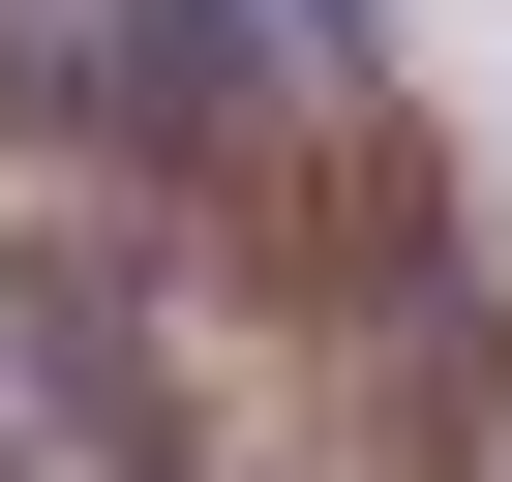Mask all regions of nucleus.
Returning <instances> with one entry per match:
<instances>
[{"label": "nucleus", "instance_id": "f257e3e1", "mask_svg": "<svg viewBox=\"0 0 512 482\" xmlns=\"http://www.w3.org/2000/svg\"><path fill=\"white\" fill-rule=\"evenodd\" d=\"M31 91L121 121V151H181V121H241V31L211 0H31Z\"/></svg>", "mask_w": 512, "mask_h": 482}, {"label": "nucleus", "instance_id": "f03ea898", "mask_svg": "<svg viewBox=\"0 0 512 482\" xmlns=\"http://www.w3.org/2000/svg\"><path fill=\"white\" fill-rule=\"evenodd\" d=\"M302 31H332V0H302Z\"/></svg>", "mask_w": 512, "mask_h": 482}]
</instances>
